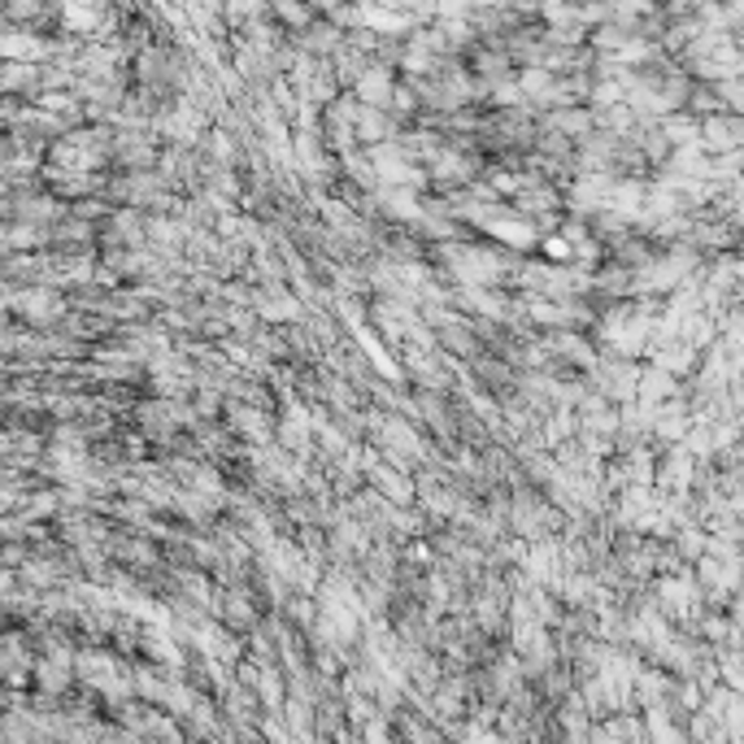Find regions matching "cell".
I'll list each match as a JSON object with an SVG mask.
<instances>
[{
    "mask_svg": "<svg viewBox=\"0 0 744 744\" xmlns=\"http://www.w3.org/2000/svg\"><path fill=\"white\" fill-rule=\"evenodd\" d=\"M358 114H362L358 92H340L331 105H322V140H327V149L331 152L362 149V140H358Z\"/></svg>",
    "mask_w": 744,
    "mask_h": 744,
    "instance_id": "obj_1",
    "label": "cell"
},
{
    "mask_svg": "<svg viewBox=\"0 0 744 744\" xmlns=\"http://www.w3.org/2000/svg\"><path fill=\"white\" fill-rule=\"evenodd\" d=\"M161 149H166V140L152 127H140V131L114 127V166L118 170H152L161 161Z\"/></svg>",
    "mask_w": 744,
    "mask_h": 744,
    "instance_id": "obj_2",
    "label": "cell"
},
{
    "mask_svg": "<svg viewBox=\"0 0 744 744\" xmlns=\"http://www.w3.org/2000/svg\"><path fill=\"white\" fill-rule=\"evenodd\" d=\"M226 423H231V432L244 440V445H270V440H279V418L270 414V410H262V405H248V401H235V396H226Z\"/></svg>",
    "mask_w": 744,
    "mask_h": 744,
    "instance_id": "obj_3",
    "label": "cell"
},
{
    "mask_svg": "<svg viewBox=\"0 0 744 744\" xmlns=\"http://www.w3.org/2000/svg\"><path fill=\"white\" fill-rule=\"evenodd\" d=\"M0 92L4 96H22V100H40L44 96V62H13V57H4Z\"/></svg>",
    "mask_w": 744,
    "mask_h": 744,
    "instance_id": "obj_4",
    "label": "cell"
},
{
    "mask_svg": "<svg viewBox=\"0 0 744 744\" xmlns=\"http://www.w3.org/2000/svg\"><path fill=\"white\" fill-rule=\"evenodd\" d=\"M293 35H297L300 53H309V57H336V53H340V44L349 40V31H344V26H336L327 13H318L305 31H293Z\"/></svg>",
    "mask_w": 744,
    "mask_h": 744,
    "instance_id": "obj_5",
    "label": "cell"
},
{
    "mask_svg": "<svg viewBox=\"0 0 744 744\" xmlns=\"http://www.w3.org/2000/svg\"><path fill=\"white\" fill-rule=\"evenodd\" d=\"M396 83H401V71H396V66L371 62V66L362 71V78L353 83V92H358V100H362V105H392Z\"/></svg>",
    "mask_w": 744,
    "mask_h": 744,
    "instance_id": "obj_6",
    "label": "cell"
},
{
    "mask_svg": "<svg viewBox=\"0 0 744 744\" xmlns=\"http://www.w3.org/2000/svg\"><path fill=\"white\" fill-rule=\"evenodd\" d=\"M401 131H405V123L387 105H362V114H358V140H362V149L366 145H383V140H392Z\"/></svg>",
    "mask_w": 744,
    "mask_h": 744,
    "instance_id": "obj_7",
    "label": "cell"
},
{
    "mask_svg": "<svg viewBox=\"0 0 744 744\" xmlns=\"http://www.w3.org/2000/svg\"><path fill=\"white\" fill-rule=\"evenodd\" d=\"M645 405H662L674 396V371L667 366H653V371H640V392H636Z\"/></svg>",
    "mask_w": 744,
    "mask_h": 744,
    "instance_id": "obj_8",
    "label": "cell"
},
{
    "mask_svg": "<svg viewBox=\"0 0 744 744\" xmlns=\"http://www.w3.org/2000/svg\"><path fill=\"white\" fill-rule=\"evenodd\" d=\"M270 18H275L279 26H288V31H305V26L318 18V9H313L309 0H270Z\"/></svg>",
    "mask_w": 744,
    "mask_h": 744,
    "instance_id": "obj_9",
    "label": "cell"
},
{
    "mask_svg": "<svg viewBox=\"0 0 744 744\" xmlns=\"http://www.w3.org/2000/svg\"><path fill=\"white\" fill-rule=\"evenodd\" d=\"M540 253H544L549 262H562V266H571V262H575V244H571L562 231L544 235V240H540Z\"/></svg>",
    "mask_w": 744,
    "mask_h": 744,
    "instance_id": "obj_10",
    "label": "cell"
},
{
    "mask_svg": "<svg viewBox=\"0 0 744 744\" xmlns=\"http://www.w3.org/2000/svg\"><path fill=\"white\" fill-rule=\"evenodd\" d=\"M679 549H683V557H701L705 553V535L697 527H683L679 531Z\"/></svg>",
    "mask_w": 744,
    "mask_h": 744,
    "instance_id": "obj_11",
    "label": "cell"
},
{
    "mask_svg": "<svg viewBox=\"0 0 744 744\" xmlns=\"http://www.w3.org/2000/svg\"><path fill=\"white\" fill-rule=\"evenodd\" d=\"M26 557H31V549H26L22 540H4V566H13V571H18Z\"/></svg>",
    "mask_w": 744,
    "mask_h": 744,
    "instance_id": "obj_12",
    "label": "cell"
},
{
    "mask_svg": "<svg viewBox=\"0 0 744 744\" xmlns=\"http://www.w3.org/2000/svg\"><path fill=\"white\" fill-rule=\"evenodd\" d=\"M309 4H313V9H318V13H336V9H340V4H344V0H309Z\"/></svg>",
    "mask_w": 744,
    "mask_h": 744,
    "instance_id": "obj_13",
    "label": "cell"
}]
</instances>
